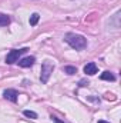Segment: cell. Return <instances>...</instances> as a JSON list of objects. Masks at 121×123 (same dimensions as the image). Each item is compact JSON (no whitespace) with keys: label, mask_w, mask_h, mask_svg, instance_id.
I'll return each mask as SVG.
<instances>
[{"label":"cell","mask_w":121,"mask_h":123,"mask_svg":"<svg viewBox=\"0 0 121 123\" xmlns=\"http://www.w3.org/2000/svg\"><path fill=\"white\" fill-rule=\"evenodd\" d=\"M64 40L76 50H83L87 47V39L81 34H76V33H67L64 36Z\"/></svg>","instance_id":"6da1fadb"},{"label":"cell","mask_w":121,"mask_h":123,"mask_svg":"<svg viewBox=\"0 0 121 123\" xmlns=\"http://www.w3.org/2000/svg\"><path fill=\"white\" fill-rule=\"evenodd\" d=\"M53 70H54V66H53V63H50L49 60H46L41 64V74H40L41 83H47V82H49V79H50Z\"/></svg>","instance_id":"7a4b0ae2"},{"label":"cell","mask_w":121,"mask_h":123,"mask_svg":"<svg viewBox=\"0 0 121 123\" xmlns=\"http://www.w3.org/2000/svg\"><path fill=\"white\" fill-rule=\"evenodd\" d=\"M27 49H20V50H17V49H14V50H10V53H7V56H6V63L7 64H13V63H16V62H19V56L22 55V53H24Z\"/></svg>","instance_id":"3957f363"},{"label":"cell","mask_w":121,"mask_h":123,"mask_svg":"<svg viewBox=\"0 0 121 123\" xmlns=\"http://www.w3.org/2000/svg\"><path fill=\"white\" fill-rule=\"evenodd\" d=\"M3 96H4V99H7V100H10V102H17V92L14 90V89H7V90H4L3 92Z\"/></svg>","instance_id":"277c9868"},{"label":"cell","mask_w":121,"mask_h":123,"mask_svg":"<svg viewBox=\"0 0 121 123\" xmlns=\"http://www.w3.org/2000/svg\"><path fill=\"white\" fill-rule=\"evenodd\" d=\"M84 73H86V74H88V76L95 74V73H97V64H95L94 62L87 63V64L84 66Z\"/></svg>","instance_id":"5b68a950"},{"label":"cell","mask_w":121,"mask_h":123,"mask_svg":"<svg viewBox=\"0 0 121 123\" xmlns=\"http://www.w3.org/2000/svg\"><path fill=\"white\" fill-rule=\"evenodd\" d=\"M34 62H36V59L33 56H29V57H24V59H22L19 62V66L20 67H30V66L34 64Z\"/></svg>","instance_id":"8992f818"},{"label":"cell","mask_w":121,"mask_h":123,"mask_svg":"<svg viewBox=\"0 0 121 123\" xmlns=\"http://www.w3.org/2000/svg\"><path fill=\"white\" fill-rule=\"evenodd\" d=\"M100 79H101V80H108V82H114V80H116V76H114V74H113L111 72H104V73H101Z\"/></svg>","instance_id":"52a82bcc"},{"label":"cell","mask_w":121,"mask_h":123,"mask_svg":"<svg viewBox=\"0 0 121 123\" xmlns=\"http://www.w3.org/2000/svg\"><path fill=\"white\" fill-rule=\"evenodd\" d=\"M9 23H10V17L7 14H0V27L7 26Z\"/></svg>","instance_id":"ba28073f"},{"label":"cell","mask_w":121,"mask_h":123,"mask_svg":"<svg viewBox=\"0 0 121 123\" xmlns=\"http://www.w3.org/2000/svg\"><path fill=\"white\" fill-rule=\"evenodd\" d=\"M38 19H40V16H38V13H33L30 16V26H36L37 25V22H38Z\"/></svg>","instance_id":"9c48e42d"},{"label":"cell","mask_w":121,"mask_h":123,"mask_svg":"<svg viewBox=\"0 0 121 123\" xmlns=\"http://www.w3.org/2000/svg\"><path fill=\"white\" fill-rule=\"evenodd\" d=\"M64 72H66L67 74H76V73H77V69H76L74 66H66V67H64Z\"/></svg>","instance_id":"30bf717a"},{"label":"cell","mask_w":121,"mask_h":123,"mask_svg":"<svg viewBox=\"0 0 121 123\" xmlns=\"http://www.w3.org/2000/svg\"><path fill=\"white\" fill-rule=\"evenodd\" d=\"M23 113H24V116H26V117H30V119H37V113H34V112H31V110H24Z\"/></svg>","instance_id":"8fae6325"},{"label":"cell","mask_w":121,"mask_h":123,"mask_svg":"<svg viewBox=\"0 0 121 123\" xmlns=\"http://www.w3.org/2000/svg\"><path fill=\"white\" fill-rule=\"evenodd\" d=\"M53 119V122H56V123H64V122H61L60 119H57V117H51Z\"/></svg>","instance_id":"7c38bea8"},{"label":"cell","mask_w":121,"mask_h":123,"mask_svg":"<svg viewBox=\"0 0 121 123\" xmlns=\"http://www.w3.org/2000/svg\"><path fill=\"white\" fill-rule=\"evenodd\" d=\"M98 123H110V122H105V120H98Z\"/></svg>","instance_id":"4fadbf2b"}]
</instances>
